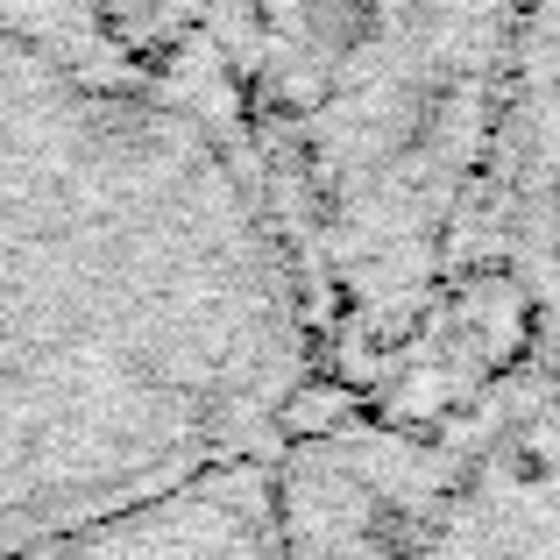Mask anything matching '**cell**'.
Masks as SVG:
<instances>
[{
	"label": "cell",
	"instance_id": "6da1fadb",
	"mask_svg": "<svg viewBox=\"0 0 560 560\" xmlns=\"http://www.w3.org/2000/svg\"><path fill=\"white\" fill-rule=\"evenodd\" d=\"M313 397V299L228 136L0 22V560L270 454Z\"/></svg>",
	"mask_w": 560,
	"mask_h": 560
},
{
	"label": "cell",
	"instance_id": "7a4b0ae2",
	"mask_svg": "<svg viewBox=\"0 0 560 560\" xmlns=\"http://www.w3.org/2000/svg\"><path fill=\"white\" fill-rule=\"evenodd\" d=\"M270 476L284 560H560V390L305 405Z\"/></svg>",
	"mask_w": 560,
	"mask_h": 560
},
{
	"label": "cell",
	"instance_id": "3957f363",
	"mask_svg": "<svg viewBox=\"0 0 560 560\" xmlns=\"http://www.w3.org/2000/svg\"><path fill=\"white\" fill-rule=\"evenodd\" d=\"M504 277L533 370L560 390V0H533L504 128Z\"/></svg>",
	"mask_w": 560,
	"mask_h": 560
},
{
	"label": "cell",
	"instance_id": "277c9868",
	"mask_svg": "<svg viewBox=\"0 0 560 560\" xmlns=\"http://www.w3.org/2000/svg\"><path fill=\"white\" fill-rule=\"evenodd\" d=\"M28 560H284L270 454L213 468L156 504L121 511L93 533H71Z\"/></svg>",
	"mask_w": 560,
	"mask_h": 560
}]
</instances>
